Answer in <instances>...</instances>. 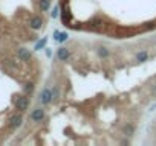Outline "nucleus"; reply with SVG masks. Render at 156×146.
<instances>
[{"label":"nucleus","instance_id":"8","mask_svg":"<svg viewBox=\"0 0 156 146\" xmlns=\"http://www.w3.org/2000/svg\"><path fill=\"white\" fill-rule=\"evenodd\" d=\"M70 17H72V14H70L69 8H67V6H64V8H63V11H61V22H63V25L69 26V18H70Z\"/></svg>","mask_w":156,"mask_h":146},{"label":"nucleus","instance_id":"10","mask_svg":"<svg viewBox=\"0 0 156 146\" xmlns=\"http://www.w3.org/2000/svg\"><path fill=\"white\" fill-rule=\"evenodd\" d=\"M97 53H98V56H100V58H109V55H110L109 49H107V47H104V46L97 47Z\"/></svg>","mask_w":156,"mask_h":146},{"label":"nucleus","instance_id":"6","mask_svg":"<svg viewBox=\"0 0 156 146\" xmlns=\"http://www.w3.org/2000/svg\"><path fill=\"white\" fill-rule=\"evenodd\" d=\"M69 56H70V52H69L67 47H60V49L57 50V58H58L60 61H67Z\"/></svg>","mask_w":156,"mask_h":146},{"label":"nucleus","instance_id":"14","mask_svg":"<svg viewBox=\"0 0 156 146\" xmlns=\"http://www.w3.org/2000/svg\"><path fill=\"white\" fill-rule=\"evenodd\" d=\"M122 132H124L127 137H132V135H133V132H135V126H133V125H130V123H127V125L122 128Z\"/></svg>","mask_w":156,"mask_h":146},{"label":"nucleus","instance_id":"11","mask_svg":"<svg viewBox=\"0 0 156 146\" xmlns=\"http://www.w3.org/2000/svg\"><path fill=\"white\" fill-rule=\"evenodd\" d=\"M38 6H40V11L41 12H48L49 8H51V0H40Z\"/></svg>","mask_w":156,"mask_h":146},{"label":"nucleus","instance_id":"4","mask_svg":"<svg viewBox=\"0 0 156 146\" xmlns=\"http://www.w3.org/2000/svg\"><path fill=\"white\" fill-rule=\"evenodd\" d=\"M17 56H19L22 61H26V62H28V61H31V56H32V55H31V52H29L26 47H20V49L17 50Z\"/></svg>","mask_w":156,"mask_h":146},{"label":"nucleus","instance_id":"9","mask_svg":"<svg viewBox=\"0 0 156 146\" xmlns=\"http://www.w3.org/2000/svg\"><path fill=\"white\" fill-rule=\"evenodd\" d=\"M87 25H89L90 29H97V31H100V29L103 28V22H101L100 18H94V20H90Z\"/></svg>","mask_w":156,"mask_h":146},{"label":"nucleus","instance_id":"15","mask_svg":"<svg viewBox=\"0 0 156 146\" xmlns=\"http://www.w3.org/2000/svg\"><path fill=\"white\" fill-rule=\"evenodd\" d=\"M46 43H48V38H41L40 41H37V44H35V50H41V49H44Z\"/></svg>","mask_w":156,"mask_h":146},{"label":"nucleus","instance_id":"18","mask_svg":"<svg viewBox=\"0 0 156 146\" xmlns=\"http://www.w3.org/2000/svg\"><path fill=\"white\" fill-rule=\"evenodd\" d=\"M46 55L51 56V55H52V50H51V49H46Z\"/></svg>","mask_w":156,"mask_h":146},{"label":"nucleus","instance_id":"19","mask_svg":"<svg viewBox=\"0 0 156 146\" xmlns=\"http://www.w3.org/2000/svg\"><path fill=\"white\" fill-rule=\"evenodd\" d=\"M154 91H156V82H154Z\"/></svg>","mask_w":156,"mask_h":146},{"label":"nucleus","instance_id":"7","mask_svg":"<svg viewBox=\"0 0 156 146\" xmlns=\"http://www.w3.org/2000/svg\"><path fill=\"white\" fill-rule=\"evenodd\" d=\"M22 122H23V117H22L20 114H14V116L9 119V126H11V128H19V126L22 125Z\"/></svg>","mask_w":156,"mask_h":146},{"label":"nucleus","instance_id":"2","mask_svg":"<svg viewBox=\"0 0 156 146\" xmlns=\"http://www.w3.org/2000/svg\"><path fill=\"white\" fill-rule=\"evenodd\" d=\"M14 105L19 111H25L28 107H29V99L26 96H17L16 101H14Z\"/></svg>","mask_w":156,"mask_h":146},{"label":"nucleus","instance_id":"12","mask_svg":"<svg viewBox=\"0 0 156 146\" xmlns=\"http://www.w3.org/2000/svg\"><path fill=\"white\" fill-rule=\"evenodd\" d=\"M54 38H55V41L63 43V41L67 40V34H66V32H58V31H55V32H54Z\"/></svg>","mask_w":156,"mask_h":146},{"label":"nucleus","instance_id":"17","mask_svg":"<svg viewBox=\"0 0 156 146\" xmlns=\"http://www.w3.org/2000/svg\"><path fill=\"white\" fill-rule=\"evenodd\" d=\"M32 90H34V85L32 84H26L25 85V93H31Z\"/></svg>","mask_w":156,"mask_h":146},{"label":"nucleus","instance_id":"16","mask_svg":"<svg viewBox=\"0 0 156 146\" xmlns=\"http://www.w3.org/2000/svg\"><path fill=\"white\" fill-rule=\"evenodd\" d=\"M58 11H60V8H58V6H55V8H54V11H52V14H51V17H52V18H57V17H58Z\"/></svg>","mask_w":156,"mask_h":146},{"label":"nucleus","instance_id":"1","mask_svg":"<svg viewBox=\"0 0 156 146\" xmlns=\"http://www.w3.org/2000/svg\"><path fill=\"white\" fill-rule=\"evenodd\" d=\"M54 101V93H52V90L51 88H43V91L40 93V102L43 104V105H48V104H51Z\"/></svg>","mask_w":156,"mask_h":146},{"label":"nucleus","instance_id":"3","mask_svg":"<svg viewBox=\"0 0 156 146\" xmlns=\"http://www.w3.org/2000/svg\"><path fill=\"white\" fill-rule=\"evenodd\" d=\"M44 119V110L43 108H35L32 113H31V120L34 122H41Z\"/></svg>","mask_w":156,"mask_h":146},{"label":"nucleus","instance_id":"5","mask_svg":"<svg viewBox=\"0 0 156 146\" xmlns=\"http://www.w3.org/2000/svg\"><path fill=\"white\" fill-rule=\"evenodd\" d=\"M29 26H31V29H34V31L41 29V26H43V20H41V17H38V15L32 17L31 22H29Z\"/></svg>","mask_w":156,"mask_h":146},{"label":"nucleus","instance_id":"13","mask_svg":"<svg viewBox=\"0 0 156 146\" xmlns=\"http://www.w3.org/2000/svg\"><path fill=\"white\" fill-rule=\"evenodd\" d=\"M147 59H148V53H147V50H141V52L136 53V61H138V62H145Z\"/></svg>","mask_w":156,"mask_h":146}]
</instances>
